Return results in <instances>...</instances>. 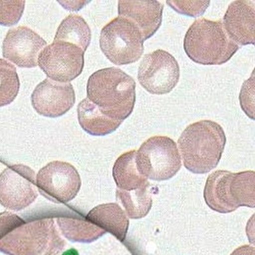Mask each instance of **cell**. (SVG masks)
I'll return each instance as SVG.
<instances>
[{
	"label": "cell",
	"instance_id": "obj_1",
	"mask_svg": "<svg viewBox=\"0 0 255 255\" xmlns=\"http://www.w3.org/2000/svg\"><path fill=\"white\" fill-rule=\"evenodd\" d=\"M135 88V81L122 70L104 68L89 78L87 99L104 115L124 122L133 111Z\"/></svg>",
	"mask_w": 255,
	"mask_h": 255
},
{
	"label": "cell",
	"instance_id": "obj_2",
	"mask_svg": "<svg viewBox=\"0 0 255 255\" xmlns=\"http://www.w3.org/2000/svg\"><path fill=\"white\" fill-rule=\"evenodd\" d=\"M226 141L222 127L213 121L189 125L178 140L184 167L197 174L210 172L219 163Z\"/></svg>",
	"mask_w": 255,
	"mask_h": 255
},
{
	"label": "cell",
	"instance_id": "obj_3",
	"mask_svg": "<svg viewBox=\"0 0 255 255\" xmlns=\"http://www.w3.org/2000/svg\"><path fill=\"white\" fill-rule=\"evenodd\" d=\"M183 45L191 60L204 65H223L239 49L227 35L222 20L213 21L205 18L196 20L191 24Z\"/></svg>",
	"mask_w": 255,
	"mask_h": 255
},
{
	"label": "cell",
	"instance_id": "obj_4",
	"mask_svg": "<svg viewBox=\"0 0 255 255\" xmlns=\"http://www.w3.org/2000/svg\"><path fill=\"white\" fill-rule=\"evenodd\" d=\"M143 42L138 27L121 16L106 24L100 34V49L111 62L118 66L140 60L144 50Z\"/></svg>",
	"mask_w": 255,
	"mask_h": 255
},
{
	"label": "cell",
	"instance_id": "obj_5",
	"mask_svg": "<svg viewBox=\"0 0 255 255\" xmlns=\"http://www.w3.org/2000/svg\"><path fill=\"white\" fill-rule=\"evenodd\" d=\"M136 163L141 175L157 181L171 179L182 166L176 143L167 136L145 140L136 151Z\"/></svg>",
	"mask_w": 255,
	"mask_h": 255
},
{
	"label": "cell",
	"instance_id": "obj_6",
	"mask_svg": "<svg viewBox=\"0 0 255 255\" xmlns=\"http://www.w3.org/2000/svg\"><path fill=\"white\" fill-rule=\"evenodd\" d=\"M84 52L76 45L54 41L40 52L37 63L48 78L69 83L83 72Z\"/></svg>",
	"mask_w": 255,
	"mask_h": 255
},
{
	"label": "cell",
	"instance_id": "obj_7",
	"mask_svg": "<svg viewBox=\"0 0 255 255\" xmlns=\"http://www.w3.org/2000/svg\"><path fill=\"white\" fill-rule=\"evenodd\" d=\"M180 68L174 56L162 49L145 54L138 70V80L147 92L165 95L179 81Z\"/></svg>",
	"mask_w": 255,
	"mask_h": 255
},
{
	"label": "cell",
	"instance_id": "obj_8",
	"mask_svg": "<svg viewBox=\"0 0 255 255\" xmlns=\"http://www.w3.org/2000/svg\"><path fill=\"white\" fill-rule=\"evenodd\" d=\"M38 191L51 201L65 204L76 197L81 186V177L71 164L61 161L48 163L36 177Z\"/></svg>",
	"mask_w": 255,
	"mask_h": 255
},
{
	"label": "cell",
	"instance_id": "obj_9",
	"mask_svg": "<svg viewBox=\"0 0 255 255\" xmlns=\"http://www.w3.org/2000/svg\"><path fill=\"white\" fill-rule=\"evenodd\" d=\"M35 173L28 166L15 165L0 174V204L9 210L19 211L37 198Z\"/></svg>",
	"mask_w": 255,
	"mask_h": 255
},
{
	"label": "cell",
	"instance_id": "obj_10",
	"mask_svg": "<svg viewBox=\"0 0 255 255\" xmlns=\"http://www.w3.org/2000/svg\"><path fill=\"white\" fill-rule=\"evenodd\" d=\"M52 220L35 221L16 228L0 238V252L9 255H39L49 242Z\"/></svg>",
	"mask_w": 255,
	"mask_h": 255
},
{
	"label": "cell",
	"instance_id": "obj_11",
	"mask_svg": "<svg viewBox=\"0 0 255 255\" xmlns=\"http://www.w3.org/2000/svg\"><path fill=\"white\" fill-rule=\"evenodd\" d=\"M47 46L36 32L26 26L10 29L3 42V56L20 68H33L38 65L40 52Z\"/></svg>",
	"mask_w": 255,
	"mask_h": 255
},
{
	"label": "cell",
	"instance_id": "obj_12",
	"mask_svg": "<svg viewBox=\"0 0 255 255\" xmlns=\"http://www.w3.org/2000/svg\"><path fill=\"white\" fill-rule=\"evenodd\" d=\"M32 106L36 113L47 118H58L74 106L76 94L70 83H60L47 78L34 90Z\"/></svg>",
	"mask_w": 255,
	"mask_h": 255
},
{
	"label": "cell",
	"instance_id": "obj_13",
	"mask_svg": "<svg viewBox=\"0 0 255 255\" xmlns=\"http://www.w3.org/2000/svg\"><path fill=\"white\" fill-rule=\"evenodd\" d=\"M223 26L230 39L237 45L255 44V1L232 2L223 17Z\"/></svg>",
	"mask_w": 255,
	"mask_h": 255
},
{
	"label": "cell",
	"instance_id": "obj_14",
	"mask_svg": "<svg viewBox=\"0 0 255 255\" xmlns=\"http://www.w3.org/2000/svg\"><path fill=\"white\" fill-rule=\"evenodd\" d=\"M164 6L155 1H119L118 14L130 20L146 40L155 34L162 22Z\"/></svg>",
	"mask_w": 255,
	"mask_h": 255
},
{
	"label": "cell",
	"instance_id": "obj_15",
	"mask_svg": "<svg viewBox=\"0 0 255 255\" xmlns=\"http://www.w3.org/2000/svg\"><path fill=\"white\" fill-rule=\"evenodd\" d=\"M234 173L217 170L207 177L204 197L207 206L213 211L226 214L238 209L232 199L231 183Z\"/></svg>",
	"mask_w": 255,
	"mask_h": 255
},
{
	"label": "cell",
	"instance_id": "obj_16",
	"mask_svg": "<svg viewBox=\"0 0 255 255\" xmlns=\"http://www.w3.org/2000/svg\"><path fill=\"white\" fill-rule=\"evenodd\" d=\"M86 218L113 234L121 242H124L127 238L129 220L126 213L117 204L100 205L90 211Z\"/></svg>",
	"mask_w": 255,
	"mask_h": 255
},
{
	"label": "cell",
	"instance_id": "obj_17",
	"mask_svg": "<svg viewBox=\"0 0 255 255\" xmlns=\"http://www.w3.org/2000/svg\"><path fill=\"white\" fill-rule=\"evenodd\" d=\"M77 116L82 128L94 136H105L113 133L123 123L104 115L87 98L82 100L77 106Z\"/></svg>",
	"mask_w": 255,
	"mask_h": 255
},
{
	"label": "cell",
	"instance_id": "obj_18",
	"mask_svg": "<svg viewBox=\"0 0 255 255\" xmlns=\"http://www.w3.org/2000/svg\"><path fill=\"white\" fill-rule=\"evenodd\" d=\"M136 154L135 150L125 152L116 161L113 175L120 190H136L147 182L146 177L140 174L136 167Z\"/></svg>",
	"mask_w": 255,
	"mask_h": 255
},
{
	"label": "cell",
	"instance_id": "obj_19",
	"mask_svg": "<svg viewBox=\"0 0 255 255\" xmlns=\"http://www.w3.org/2000/svg\"><path fill=\"white\" fill-rule=\"evenodd\" d=\"M91 38V29L85 20L78 15L71 14L61 22L54 41L76 45L85 52L90 44Z\"/></svg>",
	"mask_w": 255,
	"mask_h": 255
},
{
	"label": "cell",
	"instance_id": "obj_20",
	"mask_svg": "<svg viewBox=\"0 0 255 255\" xmlns=\"http://www.w3.org/2000/svg\"><path fill=\"white\" fill-rule=\"evenodd\" d=\"M116 199L124 206L127 215L131 219L145 217L151 210L152 200L149 182L140 188L131 191L118 189Z\"/></svg>",
	"mask_w": 255,
	"mask_h": 255
},
{
	"label": "cell",
	"instance_id": "obj_21",
	"mask_svg": "<svg viewBox=\"0 0 255 255\" xmlns=\"http://www.w3.org/2000/svg\"><path fill=\"white\" fill-rule=\"evenodd\" d=\"M57 222L63 235L73 242H93L106 233L86 218H60Z\"/></svg>",
	"mask_w": 255,
	"mask_h": 255
},
{
	"label": "cell",
	"instance_id": "obj_22",
	"mask_svg": "<svg viewBox=\"0 0 255 255\" xmlns=\"http://www.w3.org/2000/svg\"><path fill=\"white\" fill-rule=\"evenodd\" d=\"M255 172L251 170L234 173L231 191L232 199L238 208L255 207Z\"/></svg>",
	"mask_w": 255,
	"mask_h": 255
},
{
	"label": "cell",
	"instance_id": "obj_23",
	"mask_svg": "<svg viewBox=\"0 0 255 255\" xmlns=\"http://www.w3.org/2000/svg\"><path fill=\"white\" fill-rule=\"evenodd\" d=\"M19 88V76L14 65L0 59V108L12 103Z\"/></svg>",
	"mask_w": 255,
	"mask_h": 255
},
{
	"label": "cell",
	"instance_id": "obj_24",
	"mask_svg": "<svg viewBox=\"0 0 255 255\" xmlns=\"http://www.w3.org/2000/svg\"><path fill=\"white\" fill-rule=\"evenodd\" d=\"M25 1H0V25L12 26L19 21L25 7Z\"/></svg>",
	"mask_w": 255,
	"mask_h": 255
},
{
	"label": "cell",
	"instance_id": "obj_25",
	"mask_svg": "<svg viewBox=\"0 0 255 255\" xmlns=\"http://www.w3.org/2000/svg\"><path fill=\"white\" fill-rule=\"evenodd\" d=\"M168 5L181 14L197 17L204 14L210 1H167Z\"/></svg>",
	"mask_w": 255,
	"mask_h": 255
},
{
	"label": "cell",
	"instance_id": "obj_26",
	"mask_svg": "<svg viewBox=\"0 0 255 255\" xmlns=\"http://www.w3.org/2000/svg\"><path fill=\"white\" fill-rule=\"evenodd\" d=\"M239 100L241 108L247 115L252 120H255V73L247 81L243 83Z\"/></svg>",
	"mask_w": 255,
	"mask_h": 255
},
{
	"label": "cell",
	"instance_id": "obj_27",
	"mask_svg": "<svg viewBox=\"0 0 255 255\" xmlns=\"http://www.w3.org/2000/svg\"><path fill=\"white\" fill-rule=\"evenodd\" d=\"M24 223L23 220L10 212L0 213V238Z\"/></svg>",
	"mask_w": 255,
	"mask_h": 255
},
{
	"label": "cell",
	"instance_id": "obj_28",
	"mask_svg": "<svg viewBox=\"0 0 255 255\" xmlns=\"http://www.w3.org/2000/svg\"><path fill=\"white\" fill-rule=\"evenodd\" d=\"M231 255H255V248L249 245L242 246L237 248Z\"/></svg>",
	"mask_w": 255,
	"mask_h": 255
},
{
	"label": "cell",
	"instance_id": "obj_29",
	"mask_svg": "<svg viewBox=\"0 0 255 255\" xmlns=\"http://www.w3.org/2000/svg\"><path fill=\"white\" fill-rule=\"evenodd\" d=\"M62 255H79V252L76 249L71 248V249L68 250L67 251L63 253Z\"/></svg>",
	"mask_w": 255,
	"mask_h": 255
}]
</instances>
